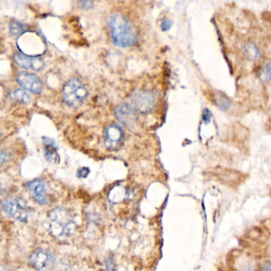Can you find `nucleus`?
I'll use <instances>...</instances> for the list:
<instances>
[{
    "instance_id": "1",
    "label": "nucleus",
    "mask_w": 271,
    "mask_h": 271,
    "mask_svg": "<svg viewBox=\"0 0 271 271\" xmlns=\"http://www.w3.org/2000/svg\"><path fill=\"white\" fill-rule=\"evenodd\" d=\"M48 228L54 238L66 241L76 231V223L68 209L57 207L49 212Z\"/></svg>"
},
{
    "instance_id": "2",
    "label": "nucleus",
    "mask_w": 271,
    "mask_h": 271,
    "mask_svg": "<svg viewBox=\"0 0 271 271\" xmlns=\"http://www.w3.org/2000/svg\"><path fill=\"white\" fill-rule=\"evenodd\" d=\"M113 43L123 48L134 46L138 37L133 27L125 16L120 14L112 15L109 21Z\"/></svg>"
},
{
    "instance_id": "3",
    "label": "nucleus",
    "mask_w": 271,
    "mask_h": 271,
    "mask_svg": "<svg viewBox=\"0 0 271 271\" xmlns=\"http://www.w3.org/2000/svg\"><path fill=\"white\" fill-rule=\"evenodd\" d=\"M63 100L68 106L78 107L89 96V92L80 80L72 78L63 87Z\"/></svg>"
},
{
    "instance_id": "4",
    "label": "nucleus",
    "mask_w": 271,
    "mask_h": 271,
    "mask_svg": "<svg viewBox=\"0 0 271 271\" xmlns=\"http://www.w3.org/2000/svg\"><path fill=\"white\" fill-rule=\"evenodd\" d=\"M2 209L6 214L18 221H27L30 214V207L20 198H11L3 201Z\"/></svg>"
},
{
    "instance_id": "5",
    "label": "nucleus",
    "mask_w": 271,
    "mask_h": 271,
    "mask_svg": "<svg viewBox=\"0 0 271 271\" xmlns=\"http://www.w3.org/2000/svg\"><path fill=\"white\" fill-rule=\"evenodd\" d=\"M124 140V131L118 124H111L104 132V143L111 151L117 150L122 146Z\"/></svg>"
},
{
    "instance_id": "6",
    "label": "nucleus",
    "mask_w": 271,
    "mask_h": 271,
    "mask_svg": "<svg viewBox=\"0 0 271 271\" xmlns=\"http://www.w3.org/2000/svg\"><path fill=\"white\" fill-rule=\"evenodd\" d=\"M133 107L142 113L149 112L155 103L154 95L148 91H137L131 97Z\"/></svg>"
},
{
    "instance_id": "7",
    "label": "nucleus",
    "mask_w": 271,
    "mask_h": 271,
    "mask_svg": "<svg viewBox=\"0 0 271 271\" xmlns=\"http://www.w3.org/2000/svg\"><path fill=\"white\" fill-rule=\"evenodd\" d=\"M17 82L25 90L29 91L33 94H40L43 91V82L35 74L21 72L17 76Z\"/></svg>"
},
{
    "instance_id": "8",
    "label": "nucleus",
    "mask_w": 271,
    "mask_h": 271,
    "mask_svg": "<svg viewBox=\"0 0 271 271\" xmlns=\"http://www.w3.org/2000/svg\"><path fill=\"white\" fill-rule=\"evenodd\" d=\"M26 188L30 191L33 200L40 204L46 205L48 203V198L46 195V184L42 179H35L26 183Z\"/></svg>"
},
{
    "instance_id": "9",
    "label": "nucleus",
    "mask_w": 271,
    "mask_h": 271,
    "mask_svg": "<svg viewBox=\"0 0 271 271\" xmlns=\"http://www.w3.org/2000/svg\"><path fill=\"white\" fill-rule=\"evenodd\" d=\"M54 258L51 253L46 250L38 249L30 255V263L36 269H44L54 263Z\"/></svg>"
},
{
    "instance_id": "10",
    "label": "nucleus",
    "mask_w": 271,
    "mask_h": 271,
    "mask_svg": "<svg viewBox=\"0 0 271 271\" xmlns=\"http://www.w3.org/2000/svg\"><path fill=\"white\" fill-rule=\"evenodd\" d=\"M134 108L135 107H131L129 104L124 103V104H121L117 107V110H115L117 118L120 122L127 127L135 125L137 119H138Z\"/></svg>"
},
{
    "instance_id": "11",
    "label": "nucleus",
    "mask_w": 271,
    "mask_h": 271,
    "mask_svg": "<svg viewBox=\"0 0 271 271\" xmlns=\"http://www.w3.org/2000/svg\"><path fill=\"white\" fill-rule=\"evenodd\" d=\"M15 61L19 66L23 68H32L33 70L40 71L44 68L45 63L39 57H29L21 53L15 54Z\"/></svg>"
},
{
    "instance_id": "12",
    "label": "nucleus",
    "mask_w": 271,
    "mask_h": 271,
    "mask_svg": "<svg viewBox=\"0 0 271 271\" xmlns=\"http://www.w3.org/2000/svg\"><path fill=\"white\" fill-rule=\"evenodd\" d=\"M44 143V155L46 160L51 164H58L60 163L59 153L57 152V145L53 139L43 137Z\"/></svg>"
},
{
    "instance_id": "13",
    "label": "nucleus",
    "mask_w": 271,
    "mask_h": 271,
    "mask_svg": "<svg viewBox=\"0 0 271 271\" xmlns=\"http://www.w3.org/2000/svg\"><path fill=\"white\" fill-rule=\"evenodd\" d=\"M244 52L246 57L251 61L258 59L260 57V53L258 51V48L251 43H248L244 46Z\"/></svg>"
},
{
    "instance_id": "14",
    "label": "nucleus",
    "mask_w": 271,
    "mask_h": 271,
    "mask_svg": "<svg viewBox=\"0 0 271 271\" xmlns=\"http://www.w3.org/2000/svg\"><path fill=\"white\" fill-rule=\"evenodd\" d=\"M10 33L12 36H19L26 30V26L19 21H12L10 23Z\"/></svg>"
},
{
    "instance_id": "15",
    "label": "nucleus",
    "mask_w": 271,
    "mask_h": 271,
    "mask_svg": "<svg viewBox=\"0 0 271 271\" xmlns=\"http://www.w3.org/2000/svg\"><path fill=\"white\" fill-rule=\"evenodd\" d=\"M12 96H13V97L15 98V100L21 102V103H30V96H29L25 91L21 90V89H17L16 91H15V92H13Z\"/></svg>"
},
{
    "instance_id": "16",
    "label": "nucleus",
    "mask_w": 271,
    "mask_h": 271,
    "mask_svg": "<svg viewBox=\"0 0 271 271\" xmlns=\"http://www.w3.org/2000/svg\"><path fill=\"white\" fill-rule=\"evenodd\" d=\"M215 102H216V104L218 107H220L222 110H226L230 106V102L227 100V98L224 95L220 94V93H218L216 95Z\"/></svg>"
},
{
    "instance_id": "17",
    "label": "nucleus",
    "mask_w": 271,
    "mask_h": 271,
    "mask_svg": "<svg viewBox=\"0 0 271 271\" xmlns=\"http://www.w3.org/2000/svg\"><path fill=\"white\" fill-rule=\"evenodd\" d=\"M261 78L264 81H271V62L264 67L261 72Z\"/></svg>"
},
{
    "instance_id": "18",
    "label": "nucleus",
    "mask_w": 271,
    "mask_h": 271,
    "mask_svg": "<svg viewBox=\"0 0 271 271\" xmlns=\"http://www.w3.org/2000/svg\"><path fill=\"white\" fill-rule=\"evenodd\" d=\"M79 4L83 9H90L93 7V0H80Z\"/></svg>"
},
{
    "instance_id": "19",
    "label": "nucleus",
    "mask_w": 271,
    "mask_h": 271,
    "mask_svg": "<svg viewBox=\"0 0 271 271\" xmlns=\"http://www.w3.org/2000/svg\"><path fill=\"white\" fill-rule=\"evenodd\" d=\"M89 174H90V170L87 167L79 169L78 171V176L80 178H85L89 176Z\"/></svg>"
},
{
    "instance_id": "20",
    "label": "nucleus",
    "mask_w": 271,
    "mask_h": 271,
    "mask_svg": "<svg viewBox=\"0 0 271 271\" xmlns=\"http://www.w3.org/2000/svg\"><path fill=\"white\" fill-rule=\"evenodd\" d=\"M172 26V22L169 19H164V20L162 22V24H161V27L163 29V31H167V30H170V28Z\"/></svg>"
},
{
    "instance_id": "21",
    "label": "nucleus",
    "mask_w": 271,
    "mask_h": 271,
    "mask_svg": "<svg viewBox=\"0 0 271 271\" xmlns=\"http://www.w3.org/2000/svg\"><path fill=\"white\" fill-rule=\"evenodd\" d=\"M106 265H107V269H111V270H114L115 269V266H114V260L111 257H108L106 260Z\"/></svg>"
},
{
    "instance_id": "22",
    "label": "nucleus",
    "mask_w": 271,
    "mask_h": 271,
    "mask_svg": "<svg viewBox=\"0 0 271 271\" xmlns=\"http://www.w3.org/2000/svg\"><path fill=\"white\" fill-rule=\"evenodd\" d=\"M11 154L8 151H2L1 153V163L4 164L5 162L11 158Z\"/></svg>"
},
{
    "instance_id": "23",
    "label": "nucleus",
    "mask_w": 271,
    "mask_h": 271,
    "mask_svg": "<svg viewBox=\"0 0 271 271\" xmlns=\"http://www.w3.org/2000/svg\"><path fill=\"white\" fill-rule=\"evenodd\" d=\"M211 118V113L209 112V110H205V113H204V120H205L206 122L209 123Z\"/></svg>"
}]
</instances>
